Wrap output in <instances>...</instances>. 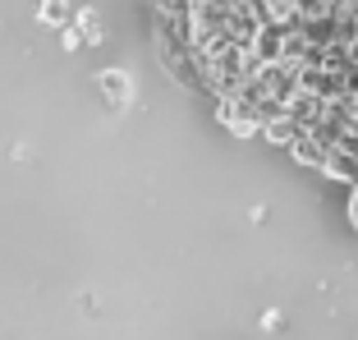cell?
<instances>
[{
  "mask_svg": "<svg viewBox=\"0 0 358 340\" xmlns=\"http://www.w3.org/2000/svg\"><path fill=\"white\" fill-rule=\"evenodd\" d=\"M96 83H101V92H110V106H124V97H129V78L120 74V69H106V74L96 78Z\"/></svg>",
  "mask_w": 358,
  "mask_h": 340,
  "instance_id": "6da1fadb",
  "label": "cell"
},
{
  "mask_svg": "<svg viewBox=\"0 0 358 340\" xmlns=\"http://www.w3.org/2000/svg\"><path fill=\"white\" fill-rule=\"evenodd\" d=\"M37 19H42V23H55V28H60V23H69V5H64V0H42Z\"/></svg>",
  "mask_w": 358,
  "mask_h": 340,
  "instance_id": "7a4b0ae2",
  "label": "cell"
},
{
  "mask_svg": "<svg viewBox=\"0 0 358 340\" xmlns=\"http://www.w3.org/2000/svg\"><path fill=\"white\" fill-rule=\"evenodd\" d=\"M78 28H83L87 42H96V37H101V19H96V10H83V14H78Z\"/></svg>",
  "mask_w": 358,
  "mask_h": 340,
  "instance_id": "3957f363",
  "label": "cell"
}]
</instances>
